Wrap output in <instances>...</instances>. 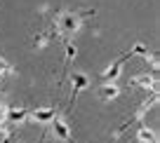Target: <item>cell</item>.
<instances>
[{
    "mask_svg": "<svg viewBox=\"0 0 160 143\" xmlns=\"http://www.w3.org/2000/svg\"><path fill=\"white\" fill-rule=\"evenodd\" d=\"M80 19H82L80 14H73V12H61V14L57 17V31H59L61 35L78 33V31H80Z\"/></svg>",
    "mask_w": 160,
    "mask_h": 143,
    "instance_id": "1",
    "label": "cell"
},
{
    "mask_svg": "<svg viewBox=\"0 0 160 143\" xmlns=\"http://www.w3.org/2000/svg\"><path fill=\"white\" fill-rule=\"evenodd\" d=\"M52 134H54V138H59V141H71V129H68V124H66L64 120H59L57 115L52 117Z\"/></svg>",
    "mask_w": 160,
    "mask_h": 143,
    "instance_id": "2",
    "label": "cell"
},
{
    "mask_svg": "<svg viewBox=\"0 0 160 143\" xmlns=\"http://www.w3.org/2000/svg\"><path fill=\"white\" fill-rule=\"evenodd\" d=\"M26 117H28L26 108H5V122L7 124H21Z\"/></svg>",
    "mask_w": 160,
    "mask_h": 143,
    "instance_id": "3",
    "label": "cell"
},
{
    "mask_svg": "<svg viewBox=\"0 0 160 143\" xmlns=\"http://www.w3.org/2000/svg\"><path fill=\"white\" fill-rule=\"evenodd\" d=\"M118 94H120V89H118V84H115V82H104V84H101V89H99V96L104 101L118 99Z\"/></svg>",
    "mask_w": 160,
    "mask_h": 143,
    "instance_id": "4",
    "label": "cell"
},
{
    "mask_svg": "<svg viewBox=\"0 0 160 143\" xmlns=\"http://www.w3.org/2000/svg\"><path fill=\"white\" fill-rule=\"evenodd\" d=\"M54 110L52 108H35L33 113H28V117L33 120V122H52V117H54Z\"/></svg>",
    "mask_w": 160,
    "mask_h": 143,
    "instance_id": "5",
    "label": "cell"
},
{
    "mask_svg": "<svg viewBox=\"0 0 160 143\" xmlns=\"http://www.w3.org/2000/svg\"><path fill=\"white\" fill-rule=\"evenodd\" d=\"M120 70H122V59H120V61H113V64L106 68V73L101 75V80H104V82H115V80H118V75H120Z\"/></svg>",
    "mask_w": 160,
    "mask_h": 143,
    "instance_id": "6",
    "label": "cell"
},
{
    "mask_svg": "<svg viewBox=\"0 0 160 143\" xmlns=\"http://www.w3.org/2000/svg\"><path fill=\"white\" fill-rule=\"evenodd\" d=\"M158 80H155V75H137V78H132V84H139V87H144V89H153L155 92V87H158Z\"/></svg>",
    "mask_w": 160,
    "mask_h": 143,
    "instance_id": "7",
    "label": "cell"
},
{
    "mask_svg": "<svg viewBox=\"0 0 160 143\" xmlns=\"http://www.w3.org/2000/svg\"><path fill=\"white\" fill-rule=\"evenodd\" d=\"M71 82H73V89H75V94L90 87V78H87L85 73H73V75H71Z\"/></svg>",
    "mask_w": 160,
    "mask_h": 143,
    "instance_id": "8",
    "label": "cell"
},
{
    "mask_svg": "<svg viewBox=\"0 0 160 143\" xmlns=\"http://www.w3.org/2000/svg\"><path fill=\"white\" fill-rule=\"evenodd\" d=\"M137 138H139L141 143H155V131H151L148 127H141L139 134H137Z\"/></svg>",
    "mask_w": 160,
    "mask_h": 143,
    "instance_id": "9",
    "label": "cell"
},
{
    "mask_svg": "<svg viewBox=\"0 0 160 143\" xmlns=\"http://www.w3.org/2000/svg\"><path fill=\"white\" fill-rule=\"evenodd\" d=\"M75 54H78V50H75L73 42H66V61H73Z\"/></svg>",
    "mask_w": 160,
    "mask_h": 143,
    "instance_id": "10",
    "label": "cell"
},
{
    "mask_svg": "<svg viewBox=\"0 0 160 143\" xmlns=\"http://www.w3.org/2000/svg\"><path fill=\"white\" fill-rule=\"evenodd\" d=\"M10 64H7V61L5 59H0V80H2V78H5V73H10Z\"/></svg>",
    "mask_w": 160,
    "mask_h": 143,
    "instance_id": "11",
    "label": "cell"
},
{
    "mask_svg": "<svg viewBox=\"0 0 160 143\" xmlns=\"http://www.w3.org/2000/svg\"><path fill=\"white\" fill-rule=\"evenodd\" d=\"M132 52H134V54L146 56V54H148V47H144V45H134V50H132Z\"/></svg>",
    "mask_w": 160,
    "mask_h": 143,
    "instance_id": "12",
    "label": "cell"
}]
</instances>
